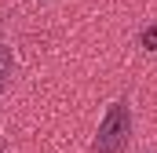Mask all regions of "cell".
I'll return each instance as SVG.
<instances>
[{
	"mask_svg": "<svg viewBox=\"0 0 157 153\" xmlns=\"http://www.w3.org/2000/svg\"><path fill=\"white\" fill-rule=\"evenodd\" d=\"M0 153H11V150H7V146H4V142H0Z\"/></svg>",
	"mask_w": 157,
	"mask_h": 153,
	"instance_id": "277c9868",
	"label": "cell"
},
{
	"mask_svg": "<svg viewBox=\"0 0 157 153\" xmlns=\"http://www.w3.org/2000/svg\"><path fill=\"white\" fill-rule=\"evenodd\" d=\"M143 40H146V47H154V44H157V29H146V37H143Z\"/></svg>",
	"mask_w": 157,
	"mask_h": 153,
	"instance_id": "3957f363",
	"label": "cell"
},
{
	"mask_svg": "<svg viewBox=\"0 0 157 153\" xmlns=\"http://www.w3.org/2000/svg\"><path fill=\"white\" fill-rule=\"evenodd\" d=\"M121 128H124V113H121V110H113V113H110V120H106V128H102V135H99V142H95V146H99V150H113V146H117V131Z\"/></svg>",
	"mask_w": 157,
	"mask_h": 153,
	"instance_id": "6da1fadb",
	"label": "cell"
},
{
	"mask_svg": "<svg viewBox=\"0 0 157 153\" xmlns=\"http://www.w3.org/2000/svg\"><path fill=\"white\" fill-rule=\"evenodd\" d=\"M7 73H11V58H7V51L0 47V91H4V84H7Z\"/></svg>",
	"mask_w": 157,
	"mask_h": 153,
	"instance_id": "7a4b0ae2",
	"label": "cell"
}]
</instances>
